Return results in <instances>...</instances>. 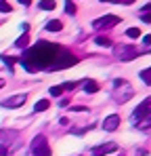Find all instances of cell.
Returning <instances> with one entry per match:
<instances>
[{
	"instance_id": "cell-13",
	"label": "cell",
	"mask_w": 151,
	"mask_h": 156,
	"mask_svg": "<svg viewBox=\"0 0 151 156\" xmlns=\"http://www.w3.org/2000/svg\"><path fill=\"white\" fill-rule=\"evenodd\" d=\"M49 108H50L49 99H40V101H36V105H34V110H36V112H44V110H49Z\"/></svg>"
},
{
	"instance_id": "cell-15",
	"label": "cell",
	"mask_w": 151,
	"mask_h": 156,
	"mask_svg": "<svg viewBox=\"0 0 151 156\" xmlns=\"http://www.w3.org/2000/svg\"><path fill=\"white\" fill-rule=\"evenodd\" d=\"M139 76H141V80H143L145 84H151V66H149V68H145V70H141Z\"/></svg>"
},
{
	"instance_id": "cell-12",
	"label": "cell",
	"mask_w": 151,
	"mask_h": 156,
	"mask_svg": "<svg viewBox=\"0 0 151 156\" xmlns=\"http://www.w3.org/2000/svg\"><path fill=\"white\" fill-rule=\"evenodd\" d=\"M61 27H63V23H61L59 19H52V21L46 23V30H49V32H61Z\"/></svg>"
},
{
	"instance_id": "cell-33",
	"label": "cell",
	"mask_w": 151,
	"mask_h": 156,
	"mask_svg": "<svg viewBox=\"0 0 151 156\" xmlns=\"http://www.w3.org/2000/svg\"><path fill=\"white\" fill-rule=\"evenodd\" d=\"M101 2H105V0H101Z\"/></svg>"
},
{
	"instance_id": "cell-8",
	"label": "cell",
	"mask_w": 151,
	"mask_h": 156,
	"mask_svg": "<svg viewBox=\"0 0 151 156\" xmlns=\"http://www.w3.org/2000/svg\"><path fill=\"white\" fill-rule=\"evenodd\" d=\"M118 127H120V116L118 114H111V116H107L103 120V129L105 131H116Z\"/></svg>"
},
{
	"instance_id": "cell-19",
	"label": "cell",
	"mask_w": 151,
	"mask_h": 156,
	"mask_svg": "<svg viewBox=\"0 0 151 156\" xmlns=\"http://www.w3.org/2000/svg\"><path fill=\"white\" fill-rule=\"evenodd\" d=\"M126 36L128 38H139L141 36V30L139 27H130V30H126Z\"/></svg>"
},
{
	"instance_id": "cell-5",
	"label": "cell",
	"mask_w": 151,
	"mask_h": 156,
	"mask_svg": "<svg viewBox=\"0 0 151 156\" xmlns=\"http://www.w3.org/2000/svg\"><path fill=\"white\" fill-rule=\"evenodd\" d=\"M113 55L120 59V61H132V59H136V47H132V44H118L116 49H113Z\"/></svg>"
},
{
	"instance_id": "cell-16",
	"label": "cell",
	"mask_w": 151,
	"mask_h": 156,
	"mask_svg": "<svg viewBox=\"0 0 151 156\" xmlns=\"http://www.w3.org/2000/svg\"><path fill=\"white\" fill-rule=\"evenodd\" d=\"M95 42H97L99 47H105V49H109V47H111V40H109L107 36H97V38H95Z\"/></svg>"
},
{
	"instance_id": "cell-26",
	"label": "cell",
	"mask_w": 151,
	"mask_h": 156,
	"mask_svg": "<svg viewBox=\"0 0 151 156\" xmlns=\"http://www.w3.org/2000/svg\"><path fill=\"white\" fill-rule=\"evenodd\" d=\"M143 44H147V47H151V34H147V36L143 38Z\"/></svg>"
},
{
	"instance_id": "cell-18",
	"label": "cell",
	"mask_w": 151,
	"mask_h": 156,
	"mask_svg": "<svg viewBox=\"0 0 151 156\" xmlns=\"http://www.w3.org/2000/svg\"><path fill=\"white\" fill-rule=\"evenodd\" d=\"M65 13L67 15H76V4L72 0H65Z\"/></svg>"
},
{
	"instance_id": "cell-23",
	"label": "cell",
	"mask_w": 151,
	"mask_h": 156,
	"mask_svg": "<svg viewBox=\"0 0 151 156\" xmlns=\"http://www.w3.org/2000/svg\"><path fill=\"white\" fill-rule=\"evenodd\" d=\"M0 59H2L8 68H13V63H15V57H0Z\"/></svg>"
},
{
	"instance_id": "cell-32",
	"label": "cell",
	"mask_w": 151,
	"mask_h": 156,
	"mask_svg": "<svg viewBox=\"0 0 151 156\" xmlns=\"http://www.w3.org/2000/svg\"><path fill=\"white\" fill-rule=\"evenodd\" d=\"M2 87H4V80H2V78H0V89H2Z\"/></svg>"
},
{
	"instance_id": "cell-1",
	"label": "cell",
	"mask_w": 151,
	"mask_h": 156,
	"mask_svg": "<svg viewBox=\"0 0 151 156\" xmlns=\"http://www.w3.org/2000/svg\"><path fill=\"white\" fill-rule=\"evenodd\" d=\"M27 72H38V70H63L76 66L78 59L69 51H65L63 47H57L52 42L40 40L36 47L27 49L25 55L19 59Z\"/></svg>"
},
{
	"instance_id": "cell-4",
	"label": "cell",
	"mask_w": 151,
	"mask_h": 156,
	"mask_svg": "<svg viewBox=\"0 0 151 156\" xmlns=\"http://www.w3.org/2000/svg\"><path fill=\"white\" fill-rule=\"evenodd\" d=\"M32 154L34 156H50L52 154V150H50V146L46 144V137L44 135H36L34 137V141H32Z\"/></svg>"
},
{
	"instance_id": "cell-7",
	"label": "cell",
	"mask_w": 151,
	"mask_h": 156,
	"mask_svg": "<svg viewBox=\"0 0 151 156\" xmlns=\"http://www.w3.org/2000/svg\"><path fill=\"white\" fill-rule=\"evenodd\" d=\"M25 101H27V95H25V93H19V95H13V97H8V99H4L2 105H4V108H21Z\"/></svg>"
},
{
	"instance_id": "cell-17",
	"label": "cell",
	"mask_w": 151,
	"mask_h": 156,
	"mask_svg": "<svg viewBox=\"0 0 151 156\" xmlns=\"http://www.w3.org/2000/svg\"><path fill=\"white\" fill-rule=\"evenodd\" d=\"M27 42H29V38H27V34H23V36L15 42V47H17V49H25V47H27Z\"/></svg>"
},
{
	"instance_id": "cell-11",
	"label": "cell",
	"mask_w": 151,
	"mask_h": 156,
	"mask_svg": "<svg viewBox=\"0 0 151 156\" xmlns=\"http://www.w3.org/2000/svg\"><path fill=\"white\" fill-rule=\"evenodd\" d=\"M15 137H17V131H0V139H2L4 146H6V141H11Z\"/></svg>"
},
{
	"instance_id": "cell-22",
	"label": "cell",
	"mask_w": 151,
	"mask_h": 156,
	"mask_svg": "<svg viewBox=\"0 0 151 156\" xmlns=\"http://www.w3.org/2000/svg\"><path fill=\"white\" fill-rule=\"evenodd\" d=\"M49 93L52 95V97H59V95L63 93V89H61V87H50V91H49Z\"/></svg>"
},
{
	"instance_id": "cell-27",
	"label": "cell",
	"mask_w": 151,
	"mask_h": 156,
	"mask_svg": "<svg viewBox=\"0 0 151 156\" xmlns=\"http://www.w3.org/2000/svg\"><path fill=\"white\" fill-rule=\"evenodd\" d=\"M0 156H8L6 154V146H4V144H0Z\"/></svg>"
},
{
	"instance_id": "cell-3",
	"label": "cell",
	"mask_w": 151,
	"mask_h": 156,
	"mask_svg": "<svg viewBox=\"0 0 151 156\" xmlns=\"http://www.w3.org/2000/svg\"><path fill=\"white\" fill-rule=\"evenodd\" d=\"M113 87H116V93H113V99L118 101V104H126L128 99H132L134 97V89L126 82V80H113Z\"/></svg>"
},
{
	"instance_id": "cell-9",
	"label": "cell",
	"mask_w": 151,
	"mask_h": 156,
	"mask_svg": "<svg viewBox=\"0 0 151 156\" xmlns=\"http://www.w3.org/2000/svg\"><path fill=\"white\" fill-rule=\"evenodd\" d=\"M116 150H118L116 144H103V146L92 150V156H103V154H109V152H116Z\"/></svg>"
},
{
	"instance_id": "cell-10",
	"label": "cell",
	"mask_w": 151,
	"mask_h": 156,
	"mask_svg": "<svg viewBox=\"0 0 151 156\" xmlns=\"http://www.w3.org/2000/svg\"><path fill=\"white\" fill-rule=\"evenodd\" d=\"M99 91V84L95 80H84V93H97Z\"/></svg>"
},
{
	"instance_id": "cell-29",
	"label": "cell",
	"mask_w": 151,
	"mask_h": 156,
	"mask_svg": "<svg viewBox=\"0 0 151 156\" xmlns=\"http://www.w3.org/2000/svg\"><path fill=\"white\" fill-rule=\"evenodd\" d=\"M72 110H74V112H84L86 108H84V105H76V108H72Z\"/></svg>"
},
{
	"instance_id": "cell-20",
	"label": "cell",
	"mask_w": 151,
	"mask_h": 156,
	"mask_svg": "<svg viewBox=\"0 0 151 156\" xmlns=\"http://www.w3.org/2000/svg\"><path fill=\"white\" fill-rule=\"evenodd\" d=\"M13 9H11V4L6 2V0H0V13H11Z\"/></svg>"
},
{
	"instance_id": "cell-6",
	"label": "cell",
	"mask_w": 151,
	"mask_h": 156,
	"mask_svg": "<svg viewBox=\"0 0 151 156\" xmlns=\"http://www.w3.org/2000/svg\"><path fill=\"white\" fill-rule=\"evenodd\" d=\"M122 19L118 17V15H105V17H99V19H95L92 21V27L95 30H103V27H111V26H118Z\"/></svg>"
},
{
	"instance_id": "cell-31",
	"label": "cell",
	"mask_w": 151,
	"mask_h": 156,
	"mask_svg": "<svg viewBox=\"0 0 151 156\" xmlns=\"http://www.w3.org/2000/svg\"><path fill=\"white\" fill-rule=\"evenodd\" d=\"M21 30H23V34H27V30H29V26H27V23H21Z\"/></svg>"
},
{
	"instance_id": "cell-24",
	"label": "cell",
	"mask_w": 151,
	"mask_h": 156,
	"mask_svg": "<svg viewBox=\"0 0 151 156\" xmlns=\"http://www.w3.org/2000/svg\"><path fill=\"white\" fill-rule=\"evenodd\" d=\"M141 19H143L145 23H151V13H141Z\"/></svg>"
},
{
	"instance_id": "cell-2",
	"label": "cell",
	"mask_w": 151,
	"mask_h": 156,
	"mask_svg": "<svg viewBox=\"0 0 151 156\" xmlns=\"http://www.w3.org/2000/svg\"><path fill=\"white\" fill-rule=\"evenodd\" d=\"M132 125H136L141 131H147L151 127V97H147L132 114Z\"/></svg>"
},
{
	"instance_id": "cell-30",
	"label": "cell",
	"mask_w": 151,
	"mask_h": 156,
	"mask_svg": "<svg viewBox=\"0 0 151 156\" xmlns=\"http://www.w3.org/2000/svg\"><path fill=\"white\" fill-rule=\"evenodd\" d=\"M17 2H19V4H23V6H29V4H32V0H17Z\"/></svg>"
},
{
	"instance_id": "cell-28",
	"label": "cell",
	"mask_w": 151,
	"mask_h": 156,
	"mask_svg": "<svg viewBox=\"0 0 151 156\" xmlns=\"http://www.w3.org/2000/svg\"><path fill=\"white\" fill-rule=\"evenodd\" d=\"M141 13H151V4H145V6L141 9Z\"/></svg>"
},
{
	"instance_id": "cell-25",
	"label": "cell",
	"mask_w": 151,
	"mask_h": 156,
	"mask_svg": "<svg viewBox=\"0 0 151 156\" xmlns=\"http://www.w3.org/2000/svg\"><path fill=\"white\" fill-rule=\"evenodd\" d=\"M111 2H113V4H120V2H122V4H132L134 0H111Z\"/></svg>"
},
{
	"instance_id": "cell-21",
	"label": "cell",
	"mask_w": 151,
	"mask_h": 156,
	"mask_svg": "<svg viewBox=\"0 0 151 156\" xmlns=\"http://www.w3.org/2000/svg\"><path fill=\"white\" fill-rule=\"evenodd\" d=\"M76 87H78V82H63V84H61L63 91H74Z\"/></svg>"
},
{
	"instance_id": "cell-14",
	"label": "cell",
	"mask_w": 151,
	"mask_h": 156,
	"mask_svg": "<svg viewBox=\"0 0 151 156\" xmlns=\"http://www.w3.org/2000/svg\"><path fill=\"white\" fill-rule=\"evenodd\" d=\"M38 9H42V11H52V9H55V0H40V2H38Z\"/></svg>"
}]
</instances>
